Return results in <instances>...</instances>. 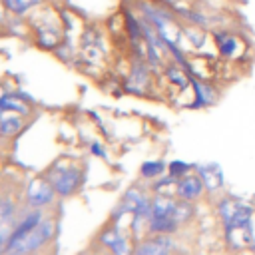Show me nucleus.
<instances>
[{"instance_id": "16", "label": "nucleus", "mask_w": 255, "mask_h": 255, "mask_svg": "<svg viewBox=\"0 0 255 255\" xmlns=\"http://www.w3.org/2000/svg\"><path fill=\"white\" fill-rule=\"evenodd\" d=\"M4 8L12 14H26L28 10H32L34 6H38L42 0H2Z\"/></svg>"}, {"instance_id": "2", "label": "nucleus", "mask_w": 255, "mask_h": 255, "mask_svg": "<svg viewBox=\"0 0 255 255\" xmlns=\"http://www.w3.org/2000/svg\"><path fill=\"white\" fill-rule=\"evenodd\" d=\"M211 38L217 46V54L225 60H235L239 56H243L245 52V42L239 34L227 30V28H213L211 30Z\"/></svg>"}, {"instance_id": "20", "label": "nucleus", "mask_w": 255, "mask_h": 255, "mask_svg": "<svg viewBox=\"0 0 255 255\" xmlns=\"http://www.w3.org/2000/svg\"><path fill=\"white\" fill-rule=\"evenodd\" d=\"M187 171H189V165L183 161H171L169 163V175L175 179H181L183 175H187Z\"/></svg>"}, {"instance_id": "22", "label": "nucleus", "mask_w": 255, "mask_h": 255, "mask_svg": "<svg viewBox=\"0 0 255 255\" xmlns=\"http://www.w3.org/2000/svg\"><path fill=\"white\" fill-rule=\"evenodd\" d=\"M12 213H14V205H12V201L2 199V201H0V225L8 223L10 217H12Z\"/></svg>"}, {"instance_id": "12", "label": "nucleus", "mask_w": 255, "mask_h": 255, "mask_svg": "<svg viewBox=\"0 0 255 255\" xmlns=\"http://www.w3.org/2000/svg\"><path fill=\"white\" fill-rule=\"evenodd\" d=\"M42 219H40V211H32V213H28L16 227H14V231L10 233V239H8V243H12V241H16V239H20V237H24L28 231H32L38 223H40Z\"/></svg>"}, {"instance_id": "19", "label": "nucleus", "mask_w": 255, "mask_h": 255, "mask_svg": "<svg viewBox=\"0 0 255 255\" xmlns=\"http://www.w3.org/2000/svg\"><path fill=\"white\" fill-rule=\"evenodd\" d=\"M163 169H165L163 161H145L141 165V175L143 177H157L163 173Z\"/></svg>"}, {"instance_id": "3", "label": "nucleus", "mask_w": 255, "mask_h": 255, "mask_svg": "<svg viewBox=\"0 0 255 255\" xmlns=\"http://www.w3.org/2000/svg\"><path fill=\"white\" fill-rule=\"evenodd\" d=\"M219 215L223 217L227 231H231V229H241L249 223L251 209H249V205H243L239 201L223 199V201H219Z\"/></svg>"}, {"instance_id": "15", "label": "nucleus", "mask_w": 255, "mask_h": 255, "mask_svg": "<svg viewBox=\"0 0 255 255\" xmlns=\"http://www.w3.org/2000/svg\"><path fill=\"white\" fill-rule=\"evenodd\" d=\"M177 221L173 217H151L149 219V229L153 233H171L177 229Z\"/></svg>"}, {"instance_id": "10", "label": "nucleus", "mask_w": 255, "mask_h": 255, "mask_svg": "<svg viewBox=\"0 0 255 255\" xmlns=\"http://www.w3.org/2000/svg\"><path fill=\"white\" fill-rule=\"evenodd\" d=\"M197 173L201 177V181L207 185L209 191H215L217 187L223 185V175H221V169L215 165V163H209V165H199L197 167Z\"/></svg>"}, {"instance_id": "9", "label": "nucleus", "mask_w": 255, "mask_h": 255, "mask_svg": "<svg viewBox=\"0 0 255 255\" xmlns=\"http://www.w3.org/2000/svg\"><path fill=\"white\" fill-rule=\"evenodd\" d=\"M175 191H177V195H179L181 199L193 201V199H197V197L201 195V191H203V181H201V177H197V175H185V177H181V179L177 181Z\"/></svg>"}, {"instance_id": "5", "label": "nucleus", "mask_w": 255, "mask_h": 255, "mask_svg": "<svg viewBox=\"0 0 255 255\" xmlns=\"http://www.w3.org/2000/svg\"><path fill=\"white\" fill-rule=\"evenodd\" d=\"M149 84V70H147V64L143 62V58H139L133 68H131V74L128 78V84L126 88L129 92H135V94H143V90L147 88Z\"/></svg>"}, {"instance_id": "1", "label": "nucleus", "mask_w": 255, "mask_h": 255, "mask_svg": "<svg viewBox=\"0 0 255 255\" xmlns=\"http://www.w3.org/2000/svg\"><path fill=\"white\" fill-rule=\"evenodd\" d=\"M52 235H54V221L44 219V221H40L32 231H28L24 237H20V239L8 243L4 255H26V253H30V251H36V249H40L46 241H50Z\"/></svg>"}, {"instance_id": "11", "label": "nucleus", "mask_w": 255, "mask_h": 255, "mask_svg": "<svg viewBox=\"0 0 255 255\" xmlns=\"http://www.w3.org/2000/svg\"><path fill=\"white\" fill-rule=\"evenodd\" d=\"M175 203L171 197L159 193L151 199V217H173V209H175Z\"/></svg>"}, {"instance_id": "17", "label": "nucleus", "mask_w": 255, "mask_h": 255, "mask_svg": "<svg viewBox=\"0 0 255 255\" xmlns=\"http://www.w3.org/2000/svg\"><path fill=\"white\" fill-rule=\"evenodd\" d=\"M20 129H22V120L20 118L12 116V118H2L0 120V135L10 137V135H16Z\"/></svg>"}, {"instance_id": "14", "label": "nucleus", "mask_w": 255, "mask_h": 255, "mask_svg": "<svg viewBox=\"0 0 255 255\" xmlns=\"http://www.w3.org/2000/svg\"><path fill=\"white\" fill-rule=\"evenodd\" d=\"M0 112H18L28 114V104L18 96H2L0 98Z\"/></svg>"}, {"instance_id": "6", "label": "nucleus", "mask_w": 255, "mask_h": 255, "mask_svg": "<svg viewBox=\"0 0 255 255\" xmlns=\"http://www.w3.org/2000/svg\"><path fill=\"white\" fill-rule=\"evenodd\" d=\"M191 86H193V92H195V102L191 104V108H207V106L217 102V90L211 84L191 76Z\"/></svg>"}, {"instance_id": "7", "label": "nucleus", "mask_w": 255, "mask_h": 255, "mask_svg": "<svg viewBox=\"0 0 255 255\" xmlns=\"http://www.w3.org/2000/svg\"><path fill=\"white\" fill-rule=\"evenodd\" d=\"M78 183H80V171H78L76 167H66V169H62L60 173H56L52 185H54L56 193H60V195H70L72 191H76Z\"/></svg>"}, {"instance_id": "8", "label": "nucleus", "mask_w": 255, "mask_h": 255, "mask_svg": "<svg viewBox=\"0 0 255 255\" xmlns=\"http://www.w3.org/2000/svg\"><path fill=\"white\" fill-rule=\"evenodd\" d=\"M169 249H171V239L165 233H159V235L139 243L137 249L133 251V255H167Z\"/></svg>"}, {"instance_id": "13", "label": "nucleus", "mask_w": 255, "mask_h": 255, "mask_svg": "<svg viewBox=\"0 0 255 255\" xmlns=\"http://www.w3.org/2000/svg\"><path fill=\"white\" fill-rule=\"evenodd\" d=\"M143 195L139 193V191H135V189H129L126 195H124V199H122V203L118 205V215L120 213H124V211H131V213H135L137 211V207L143 203Z\"/></svg>"}, {"instance_id": "21", "label": "nucleus", "mask_w": 255, "mask_h": 255, "mask_svg": "<svg viewBox=\"0 0 255 255\" xmlns=\"http://www.w3.org/2000/svg\"><path fill=\"white\" fill-rule=\"evenodd\" d=\"M110 249L114 251V255H133L131 249H129V241H128L126 237H122V235H120V239H118Z\"/></svg>"}, {"instance_id": "4", "label": "nucleus", "mask_w": 255, "mask_h": 255, "mask_svg": "<svg viewBox=\"0 0 255 255\" xmlns=\"http://www.w3.org/2000/svg\"><path fill=\"white\" fill-rule=\"evenodd\" d=\"M54 193H56L54 185H50V183L44 181V179H34V181L30 183V187H28V201H30L34 207H42V205H46V203L52 201Z\"/></svg>"}, {"instance_id": "18", "label": "nucleus", "mask_w": 255, "mask_h": 255, "mask_svg": "<svg viewBox=\"0 0 255 255\" xmlns=\"http://www.w3.org/2000/svg\"><path fill=\"white\" fill-rule=\"evenodd\" d=\"M191 215H193V207H191V203H189L187 199H181V201H177V203H175V209H173V219H175L177 223L187 221Z\"/></svg>"}]
</instances>
